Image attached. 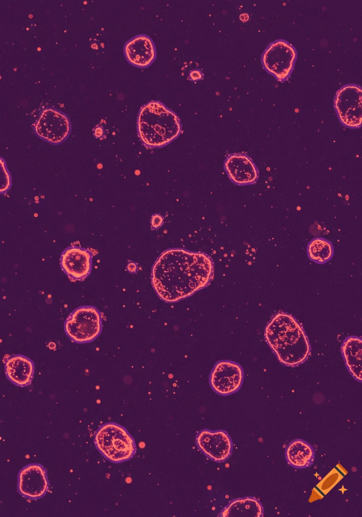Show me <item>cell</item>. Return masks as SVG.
Listing matches in <instances>:
<instances>
[{"instance_id":"obj_1","label":"cell","mask_w":362,"mask_h":517,"mask_svg":"<svg viewBox=\"0 0 362 517\" xmlns=\"http://www.w3.org/2000/svg\"><path fill=\"white\" fill-rule=\"evenodd\" d=\"M213 269L211 260L205 253L171 248L162 252L154 263L151 282L161 299L176 302L206 286Z\"/></svg>"},{"instance_id":"obj_2","label":"cell","mask_w":362,"mask_h":517,"mask_svg":"<svg viewBox=\"0 0 362 517\" xmlns=\"http://www.w3.org/2000/svg\"><path fill=\"white\" fill-rule=\"evenodd\" d=\"M264 337L278 360L285 366H298L309 355L310 347L305 333L290 314H276L265 328Z\"/></svg>"},{"instance_id":"obj_3","label":"cell","mask_w":362,"mask_h":517,"mask_svg":"<svg viewBox=\"0 0 362 517\" xmlns=\"http://www.w3.org/2000/svg\"><path fill=\"white\" fill-rule=\"evenodd\" d=\"M137 126L141 141L150 148L168 144L178 137L182 130L176 114L159 101H151L141 108Z\"/></svg>"},{"instance_id":"obj_4","label":"cell","mask_w":362,"mask_h":517,"mask_svg":"<svg viewBox=\"0 0 362 517\" xmlns=\"http://www.w3.org/2000/svg\"><path fill=\"white\" fill-rule=\"evenodd\" d=\"M94 442L101 453L114 463L129 460L137 451L132 436L124 427L115 423L102 425L95 435Z\"/></svg>"},{"instance_id":"obj_5","label":"cell","mask_w":362,"mask_h":517,"mask_svg":"<svg viewBox=\"0 0 362 517\" xmlns=\"http://www.w3.org/2000/svg\"><path fill=\"white\" fill-rule=\"evenodd\" d=\"M68 337L77 343L91 342L100 334L102 318L99 310L93 306H82L75 309L64 322Z\"/></svg>"},{"instance_id":"obj_6","label":"cell","mask_w":362,"mask_h":517,"mask_svg":"<svg viewBox=\"0 0 362 517\" xmlns=\"http://www.w3.org/2000/svg\"><path fill=\"white\" fill-rule=\"evenodd\" d=\"M33 129L35 135L41 139L53 145H59L69 137L72 125L65 113L48 107L40 112Z\"/></svg>"},{"instance_id":"obj_7","label":"cell","mask_w":362,"mask_h":517,"mask_svg":"<svg viewBox=\"0 0 362 517\" xmlns=\"http://www.w3.org/2000/svg\"><path fill=\"white\" fill-rule=\"evenodd\" d=\"M297 58L294 47L288 41L278 39L270 43L263 51L261 62L264 69L279 81L288 79Z\"/></svg>"},{"instance_id":"obj_8","label":"cell","mask_w":362,"mask_h":517,"mask_svg":"<svg viewBox=\"0 0 362 517\" xmlns=\"http://www.w3.org/2000/svg\"><path fill=\"white\" fill-rule=\"evenodd\" d=\"M334 108L340 123L345 127L357 129L362 123V90L355 84L341 87L336 92Z\"/></svg>"},{"instance_id":"obj_9","label":"cell","mask_w":362,"mask_h":517,"mask_svg":"<svg viewBox=\"0 0 362 517\" xmlns=\"http://www.w3.org/2000/svg\"><path fill=\"white\" fill-rule=\"evenodd\" d=\"M195 442L199 449L208 458L217 462L227 460L231 455L233 443L223 430L202 429L196 435Z\"/></svg>"},{"instance_id":"obj_10","label":"cell","mask_w":362,"mask_h":517,"mask_svg":"<svg viewBox=\"0 0 362 517\" xmlns=\"http://www.w3.org/2000/svg\"><path fill=\"white\" fill-rule=\"evenodd\" d=\"M244 373L238 363L222 360L214 365L209 377L211 387L217 394L229 395L237 391L242 386Z\"/></svg>"},{"instance_id":"obj_11","label":"cell","mask_w":362,"mask_h":517,"mask_svg":"<svg viewBox=\"0 0 362 517\" xmlns=\"http://www.w3.org/2000/svg\"><path fill=\"white\" fill-rule=\"evenodd\" d=\"M92 257V253L88 249L70 246L61 254L60 264L62 271L70 279L81 280L91 272Z\"/></svg>"},{"instance_id":"obj_12","label":"cell","mask_w":362,"mask_h":517,"mask_svg":"<svg viewBox=\"0 0 362 517\" xmlns=\"http://www.w3.org/2000/svg\"><path fill=\"white\" fill-rule=\"evenodd\" d=\"M18 488L24 497L33 499L42 497L49 488L46 469L37 463L24 467L19 473Z\"/></svg>"},{"instance_id":"obj_13","label":"cell","mask_w":362,"mask_h":517,"mask_svg":"<svg viewBox=\"0 0 362 517\" xmlns=\"http://www.w3.org/2000/svg\"><path fill=\"white\" fill-rule=\"evenodd\" d=\"M224 166L231 180L238 185L255 183L258 171L253 161L246 154L233 153L226 159Z\"/></svg>"},{"instance_id":"obj_14","label":"cell","mask_w":362,"mask_h":517,"mask_svg":"<svg viewBox=\"0 0 362 517\" xmlns=\"http://www.w3.org/2000/svg\"><path fill=\"white\" fill-rule=\"evenodd\" d=\"M124 54L131 65L139 68H146L155 60L156 49L149 36L141 34L133 37L125 44Z\"/></svg>"},{"instance_id":"obj_15","label":"cell","mask_w":362,"mask_h":517,"mask_svg":"<svg viewBox=\"0 0 362 517\" xmlns=\"http://www.w3.org/2000/svg\"><path fill=\"white\" fill-rule=\"evenodd\" d=\"M5 370L8 379L14 385L26 387L32 382L34 365L32 360L22 354L10 356L5 361Z\"/></svg>"},{"instance_id":"obj_16","label":"cell","mask_w":362,"mask_h":517,"mask_svg":"<svg viewBox=\"0 0 362 517\" xmlns=\"http://www.w3.org/2000/svg\"><path fill=\"white\" fill-rule=\"evenodd\" d=\"M285 456L287 462L292 467L296 469H305L313 464L315 451L310 443L302 439L296 438L286 447Z\"/></svg>"},{"instance_id":"obj_17","label":"cell","mask_w":362,"mask_h":517,"mask_svg":"<svg viewBox=\"0 0 362 517\" xmlns=\"http://www.w3.org/2000/svg\"><path fill=\"white\" fill-rule=\"evenodd\" d=\"M264 515L261 502L253 496H246L231 500L219 512L221 517H261Z\"/></svg>"},{"instance_id":"obj_18","label":"cell","mask_w":362,"mask_h":517,"mask_svg":"<svg viewBox=\"0 0 362 517\" xmlns=\"http://www.w3.org/2000/svg\"><path fill=\"white\" fill-rule=\"evenodd\" d=\"M346 367L352 377L359 382L362 379V341L361 338L350 336L341 346Z\"/></svg>"},{"instance_id":"obj_19","label":"cell","mask_w":362,"mask_h":517,"mask_svg":"<svg viewBox=\"0 0 362 517\" xmlns=\"http://www.w3.org/2000/svg\"><path fill=\"white\" fill-rule=\"evenodd\" d=\"M306 251L309 258L312 262L325 264L329 261L334 254L332 243L322 237L313 238L307 245Z\"/></svg>"},{"instance_id":"obj_20","label":"cell","mask_w":362,"mask_h":517,"mask_svg":"<svg viewBox=\"0 0 362 517\" xmlns=\"http://www.w3.org/2000/svg\"><path fill=\"white\" fill-rule=\"evenodd\" d=\"M1 194L8 191L12 185V177L5 160L1 157Z\"/></svg>"},{"instance_id":"obj_21","label":"cell","mask_w":362,"mask_h":517,"mask_svg":"<svg viewBox=\"0 0 362 517\" xmlns=\"http://www.w3.org/2000/svg\"><path fill=\"white\" fill-rule=\"evenodd\" d=\"M93 134L95 138L102 140L106 138V132L103 126L98 124L93 129Z\"/></svg>"},{"instance_id":"obj_22","label":"cell","mask_w":362,"mask_h":517,"mask_svg":"<svg viewBox=\"0 0 362 517\" xmlns=\"http://www.w3.org/2000/svg\"><path fill=\"white\" fill-rule=\"evenodd\" d=\"M203 76L204 75L200 69H194L190 71L189 78L191 81H195L202 79Z\"/></svg>"},{"instance_id":"obj_23","label":"cell","mask_w":362,"mask_h":517,"mask_svg":"<svg viewBox=\"0 0 362 517\" xmlns=\"http://www.w3.org/2000/svg\"><path fill=\"white\" fill-rule=\"evenodd\" d=\"M163 218L159 214H155L152 217L151 224L153 228H157L161 226L163 223Z\"/></svg>"},{"instance_id":"obj_24","label":"cell","mask_w":362,"mask_h":517,"mask_svg":"<svg viewBox=\"0 0 362 517\" xmlns=\"http://www.w3.org/2000/svg\"><path fill=\"white\" fill-rule=\"evenodd\" d=\"M127 269H128V271L131 272V273H135L136 270H137V267L136 264H134V263H129L128 264V265H127Z\"/></svg>"}]
</instances>
